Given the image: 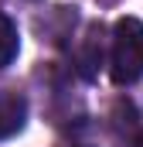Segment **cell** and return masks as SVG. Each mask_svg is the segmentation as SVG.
<instances>
[{
	"label": "cell",
	"mask_w": 143,
	"mask_h": 147,
	"mask_svg": "<svg viewBox=\"0 0 143 147\" xmlns=\"http://www.w3.org/2000/svg\"><path fill=\"white\" fill-rule=\"evenodd\" d=\"M27 120V103L21 92H10V89H0V140L3 137H14Z\"/></svg>",
	"instance_id": "2"
},
{
	"label": "cell",
	"mask_w": 143,
	"mask_h": 147,
	"mask_svg": "<svg viewBox=\"0 0 143 147\" xmlns=\"http://www.w3.org/2000/svg\"><path fill=\"white\" fill-rule=\"evenodd\" d=\"M17 58V28L7 14H0V69Z\"/></svg>",
	"instance_id": "3"
},
{
	"label": "cell",
	"mask_w": 143,
	"mask_h": 147,
	"mask_svg": "<svg viewBox=\"0 0 143 147\" xmlns=\"http://www.w3.org/2000/svg\"><path fill=\"white\" fill-rule=\"evenodd\" d=\"M109 75L116 86H133L143 79V21L119 17L112 28V48H109Z\"/></svg>",
	"instance_id": "1"
},
{
	"label": "cell",
	"mask_w": 143,
	"mask_h": 147,
	"mask_svg": "<svg viewBox=\"0 0 143 147\" xmlns=\"http://www.w3.org/2000/svg\"><path fill=\"white\" fill-rule=\"evenodd\" d=\"M136 147H143V130H140V134H136Z\"/></svg>",
	"instance_id": "4"
}]
</instances>
